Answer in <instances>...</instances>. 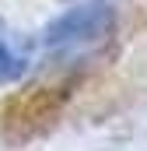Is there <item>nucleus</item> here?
<instances>
[{
	"label": "nucleus",
	"mask_w": 147,
	"mask_h": 151,
	"mask_svg": "<svg viewBox=\"0 0 147 151\" xmlns=\"http://www.w3.org/2000/svg\"><path fill=\"white\" fill-rule=\"evenodd\" d=\"M32 67V56L28 49H21L14 39L0 28V84H11V81H21Z\"/></svg>",
	"instance_id": "f03ea898"
},
{
	"label": "nucleus",
	"mask_w": 147,
	"mask_h": 151,
	"mask_svg": "<svg viewBox=\"0 0 147 151\" xmlns=\"http://www.w3.org/2000/svg\"><path fill=\"white\" fill-rule=\"evenodd\" d=\"M116 28V4L112 0H77L60 18L46 25L42 46L56 60H74L102 46Z\"/></svg>",
	"instance_id": "f257e3e1"
}]
</instances>
